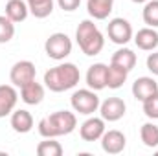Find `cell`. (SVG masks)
Returning <instances> with one entry per match:
<instances>
[{
	"mask_svg": "<svg viewBox=\"0 0 158 156\" xmlns=\"http://www.w3.org/2000/svg\"><path fill=\"white\" fill-rule=\"evenodd\" d=\"M77 127V117L70 110H57L39 121V134L42 138H59L74 132Z\"/></svg>",
	"mask_w": 158,
	"mask_h": 156,
	"instance_id": "obj_1",
	"label": "cell"
},
{
	"mask_svg": "<svg viewBox=\"0 0 158 156\" xmlns=\"http://www.w3.org/2000/svg\"><path fill=\"white\" fill-rule=\"evenodd\" d=\"M81 79L79 68L74 63H63L53 68H50L44 74V86L52 92H66L74 88Z\"/></svg>",
	"mask_w": 158,
	"mask_h": 156,
	"instance_id": "obj_2",
	"label": "cell"
},
{
	"mask_svg": "<svg viewBox=\"0 0 158 156\" xmlns=\"http://www.w3.org/2000/svg\"><path fill=\"white\" fill-rule=\"evenodd\" d=\"M76 40L85 55L94 57L99 55L103 46H105V37L99 31V28L94 24V20H83L76 30Z\"/></svg>",
	"mask_w": 158,
	"mask_h": 156,
	"instance_id": "obj_3",
	"label": "cell"
},
{
	"mask_svg": "<svg viewBox=\"0 0 158 156\" xmlns=\"http://www.w3.org/2000/svg\"><path fill=\"white\" fill-rule=\"evenodd\" d=\"M70 103H72V109L79 114H83V116H92L94 112L99 110V105H101L99 96L92 88L76 90L70 97Z\"/></svg>",
	"mask_w": 158,
	"mask_h": 156,
	"instance_id": "obj_4",
	"label": "cell"
},
{
	"mask_svg": "<svg viewBox=\"0 0 158 156\" xmlns=\"http://www.w3.org/2000/svg\"><path fill=\"white\" fill-rule=\"evenodd\" d=\"M44 51L53 61H64L72 53V39L66 33H52L44 42Z\"/></svg>",
	"mask_w": 158,
	"mask_h": 156,
	"instance_id": "obj_5",
	"label": "cell"
},
{
	"mask_svg": "<svg viewBox=\"0 0 158 156\" xmlns=\"http://www.w3.org/2000/svg\"><path fill=\"white\" fill-rule=\"evenodd\" d=\"M37 76V68L31 61H19L11 66V72H9V81L13 86L17 88H22L24 84L35 81Z\"/></svg>",
	"mask_w": 158,
	"mask_h": 156,
	"instance_id": "obj_6",
	"label": "cell"
},
{
	"mask_svg": "<svg viewBox=\"0 0 158 156\" xmlns=\"http://www.w3.org/2000/svg\"><path fill=\"white\" fill-rule=\"evenodd\" d=\"M107 35L114 44L125 46L129 40L132 39V26H131V22L127 18L116 17V18H112L107 24Z\"/></svg>",
	"mask_w": 158,
	"mask_h": 156,
	"instance_id": "obj_7",
	"label": "cell"
},
{
	"mask_svg": "<svg viewBox=\"0 0 158 156\" xmlns=\"http://www.w3.org/2000/svg\"><path fill=\"white\" fill-rule=\"evenodd\" d=\"M103 132H105V119L103 117H88L79 127V136L85 142H98V140H101Z\"/></svg>",
	"mask_w": 158,
	"mask_h": 156,
	"instance_id": "obj_8",
	"label": "cell"
},
{
	"mask_svg": "<svg viewBox=\"0 0 158 156\" xmlns=\"http://www.w3.org/2000/svg\"><path fill=\"white\" fill-rule=\"evenodd\" d=\"M127 145V138L123 132H119L116 129L112 130H105L103 136H101V149L107 153V154H119L123 153Z\"/></svg>",
	"mask_w": 158,
	"mask_h": 156,
	"instance_id": "obj_9",
	"label": "cell"
},
{
	"mask_svg": "<svg viewBox=\"0 0 158 156\" xmlns=\"http://www.w3.org/2000/svg\"><path fill=\"white\" fill-rule=\"evenodd\" d=\"M127 105L121 97H109L99 105V114L105 121H118L125 116Z\"/></svg>",
	"mask_w": 158,
	"mask_h": 156,
	"instance_id": "obj_10",
	"label": "cell"
},
{
	"mask_svg": "<svg viewBox=\"0 0 158 156\" xmlns=\"http://www.w3.org/2000/svg\"><path fill=\"white\" fill-rule=\"evenodd\" d=\"M85 79H86L88 88H92V90H96V92L107 88V64L96 63V64L88 66Z\"/></svg>",
	"mask_w": 158,
	"mask_h": 156,
	"instance_id": "obj_11",
	"label": "cell"
},
{
	"mask_svg": "<svg viewBox=\"0 0 158 156\" xmlns=\"http://www.w3.org/2000/svg\"><path fill=\"white\" fill-rule=\"evenodd\" d=\"M156 92H158V83L153 77L143 76V77H138L132 83V96H134L138 101H142V103H143L147 97L155 96Z\"/></svg>",
	"mask_w": 158,
	"mask_h": 156,
	"instance_id": "obj_12",
	"label": "cell"
},
{
	"mask_svg": "<svg viewBox=\"0 0 158 156\" xmlns=\"http://www.w3.org/2000/svg\"><path fill=\"white\" fill-rule=\"evenodd\" d=\"M19 101V94L13 84H0V117L9 116Z\"/></svg>",
	"mask_w": 158,
	"mask_h": 156,
	"instance_id": "obj_13",
	"label": "cell"
},
{
	"mask_svg": "<svg viewBox=\"0 0 158 156\" xmlns=\"http://www.w3.org/2000/svg\"><path fill=\"white\" fill-rule=\"evenodd\" d=\"M134 44L143 51H155L158 48V31L156 28H142L134 35Z\"/></svg>",
	"mask_w": 158,
	"mask_h": 156,
	"instance_id": "obj_14",
	"label": "cell"
},
{
	"mask_svg": "<svg viewBox=\"0 0 158 156\" xmlns=\"http://www.w3.org/2000/svg\"><path fill=\"white\" fill-rule=\"evenodd\" d=\"M114 0H86V11L94 20H105L112 13Z\"/></svg>",
	"mask_w": 158,
	"mask_h": 156,
	"instance_id": "obj_15",
	"label": "cell"
},
{
	"mask_svg": "<svg viewBox=\"0 0 158 156\" xmlns=\"http://www.w3.org/2000/svg\"><path fill=\"white\" fill-rule=\"evenodd\" d=\"M11 127L19 134H26L33 129V116L26 109H19L11 112Z\"/></svg>",
	"mask_w": 158,
	"mask_h": 156,
	"instance_id": "obj_16",
	"label": "cell"
},
{
	"mask_svg": "<svg viewBox=\"0 0 158 156\" xmlns=\"http://www.w3.org/2000/svg\"><path fill=\"white\" fill-rule=\"evenodd\" d=\"M20 99L26 105H39L44 99V86L37 81H31V83L24 84L20 88Z\"/></svg>",
	"mask_w": 158,
	"mask_h": 156,
	"instance_id": "obj_17",
	"label": "cell"
},
{
	"mask_svg": "<svg viewBox=\"0 0 158 156\" xmlns=\"http://www.w3.org/2000/svg\"><path fill=\"white\" fill-rule=\"evenodd\" d=\"M30 15V7L26 4V0H9L6 4V17L9 20L17 22H24Z\"/></svg>",
	"mask_w": 158,
	"mask_h": 156,
	"instance_id": "obj_18",
	"label": "cell"
},
{
	"mask_svg": "<svg viewBox=\"0 0 158 156\" xmlns=\"http://www.w3.org/2000/svg\"><path fill=\"white\" fill-rule=\"evenodd\" d=\"M127 77H129V72L125 68H121V66L114 64V63H110L107 66V86L109 88H112V90L121 88L123 83L127 81Z\"/></svg>",
	"mask_w": 158,
	"mask_h": 156,
	"instance_id": "obj_19",
	"label": "cell"
},
{
	"mask_svg": "<svg viewBox=\"0 0 158 156\" xmlns=\"http://www.w3.org/2000/svg\"><path fill=\"white\" fill-rule=\"evenodd\" d=\"M136 53L132 51V50H129V48H119L116 50L114 53H112V59H110V63H114V64H118L121 68H125L127 72H131L134 66H136Z\"/></svg>",
	"mask_w": 158,
	"mask_h": 156,
	"instance_id": "obj_20",
	"label": "cell"
},
{
	"mask_svg": "<svg viewBox=\"0 0 158 156\" xmlns=\"http://www.w3.org/2000/svg\"><path fill=\"white\" fill-rule=\"evenodd\" d=\"M26 4L35 18H46L53 13V0H26Z\"/></svg>",
	"mask_w": 158,
	"mask_h": 156,
	"instance_id": "obj_21",
	"label": "cell"
},
{
	"mask_svg": "<svg viewBox=\"0 0 158 156\" xmlns=\"http://www.w3.org/2000/svg\"><path fill=\"white\" fill-rule=\"evenodd\" d=\"M140 138H142L145 147H149V149L158 147V125L151 123V121L143 123L142 129H140Z\"/></svg>",
	"mask_w": 158,
	"mask_h": 156,
	"instance_id": "obj_22",
	"label": "cell"
},
{
	"mask_svg": "<svg viewBox=\"0 0 158 156\" xmlns=\"http://www.w3.org/2000/svg\"><path fill=\"white\" fill-rule=\"evenodd\" d=\"M37 154L39 156H61L63 154V145L55 142V138H46L37 145Z\"/></svg>",
	"mask_w": 158,
	"mask_h": 156,
	"instance_id": "obj_23",
	"label": "cell"
},
{
	"mask_svg": "<svg viewBox=\"0 0 158 156\" xmlns=\"http://www.w3.org/2000/svg\"><path fill=\"white\" fill-rule=\"evenodd\" d=\"M142 17L149 28H158V0H147L145 2Z\"/></svg>",
	"mask_w": 158,
	"mask_h": 156,
	"instance_id": "obj_24",
	"label": "cell"
},
{
	"mask_svg": "<svg viewBox=\"0 0 158 156\" xmlns=\"http://www.w3.org/2000/svg\"><path fill=\"white\" fill-rule=\"evenodd\" d=\"M15 37V22L6 15H0V44H6Z\"/></svg>",
	"mask_w": 158,
	"mask_h": 156,
	"instance_id": "obj_25",
	"label": "cell"
},
{
	"mask_svg": "<svg viewBox=\"0 0 158 156\" xmlns=\"http://www.w3.org/2000/svg\"><path fill=\"white\" fill-rule=\"evenodd\" d=\"M143 114L149 119H158V92L143 101Z\"/></svg>",
	"mask_w": 158,
	"mask_h": 156,
	"instance_id": "obj_26",
	"label": "cell"
},
{
	"mask_svg": "<svg viewBox=\"0 0 158 156\" xmlns=\"http://www.w3.org/2000/svg\"><path fill=\"white\" fill-rule=\"evenodd\" d=\"M55 2H57V6L63 11H68V13L76 11L79 6H81V0H55Z\"/></svg>",
	"mask_w": 158,
	"mask_h": 156,
	"instance_id": "obj_27",
	"label": "cell"
},
{
	"mask_svg": "<svg viewBox=\"0 0 158 156\" xmlns=\"http://www.w3.org/2000/svg\"><path fill=\"white\" fill-rule=\"evenodd\" d=\"M145 64H147V70H149L153 76H158V51H153V53L147 55Z\"/></svg>",
	"mask_w": 158,
	"mask_h": 156,
	"instance_id": "obj_28",
	"label": "cell"
},
{
	"mask_svg": "<svg viewBox=\"0 0 158 156\" xmlns=\"http://www.w3.org/2000/svg\"><path fill=\"white\" fill-rule=\"evenodd\" d=\"M132 2H134V4H145L147 0H132Z\"/></svg>",
	"mask_w": 158,
	"mask_h": 156,
	"instance_id": "obj_29",
	"label": "cell"
}]
</instances>
